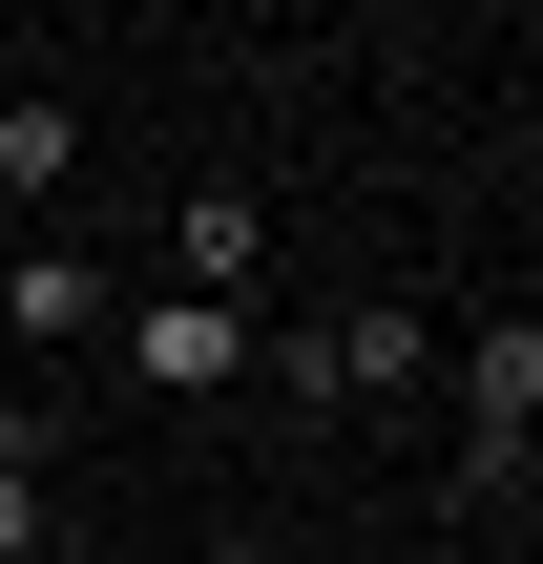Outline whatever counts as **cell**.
<instances>
[{
    "mask_svg": "<svg viewBox=\"0 0 543 564\" xmlns=\"http://www.w3.org/2000/svg\"><path fill=\"white\" fill-rule=\"evenodd\" d=\"M523 460H543V314H502V335L460 356V502L502 523V502H523Z\"/></svg>",
    "mask_w": 543,
    "mask_h": 564,
    "instance_id": "1",
    "label": "cell"
},
{
    "mask_svg": "<svg viewBox=\"0 0 543 564\" xmlns=\"http://www.w3.org/2000/svg\"><path fill=\"white\" fill-rule=\"evenodd\" d=\"M105 335H126L146 398H230V377H251V314H209V293H126Z\"/></svg>",
    "mask_w": 543,
    "mask_h": 564,
    "instance_id": "2",
    "label": "cell"
},
{
    "mask_svg": "<svg viewBox=\"0 0 543 564\" xmlns=\"http://www.w3.org/2000/svg\"><path fill=\"white\" fill-rule=\"evenodd\" d=\"M0 335H21V356H84V335H105V251H84V230H21V251H0Z\"/></svg>",
    "mask_w": 543,
    "mask_h": 564,
    "instance_id": "3",
    "label": "cell"
},
{
    "mask_svg": "<svg viewBox=\"0 0 543 564\" xmlns=\"http://www.w3.org/2000/svg\"><path fill=\"white\" fill-rule=\"evenodd\" d=\"M251 272H272V209H251V188H188V209H167V272H146V293H209V314H251Z\"/></svg>",
    "mask_w": 543,
    "mask_h": 564,
    "instance_id": "4",
    "label": "cell"
},
{
    "mask_svg": "<svg viewBox=\"0 0 543 564\" xmlns=\"http://www.w3.org/2000/svg\"><path fill=\"white\" fill-rule=\"evenodd\" d=\"M419 356H439V335H419V314H398V293H377V314H335V335H314V356H293V377H314V398H398V377H419Z\"/></svg>",
    "mask_w": 543,
    "mask_h": 564,
    "instance_id": "5",
    "label": "cell"
},
{
    "mask_svg": "<svg viewBox=\"0 0 543 564\" xmlns=\"http://www.w3.org/2000/svg\"><path fill=\"white\" fill-rule=\"evenodd\" d=\"M63 167H84V105L63 84H0V209H63Z\"/></svg>",
    "mask_w": 543,
    "mask_h": 564,
    "instance_id": "6",
    "label": "cell"
},
{
    "mask_svg": "<svg viewBox=\"0 0 543 564\" xmlns=\"http://www.w3.org/2000/svg\"><path fill=\"white\" fill-rule=\"evenodd\" d=\"M0 564H63V502H42V460L0 481Z\"/></svg>",
    "mask_w": 543,
    "mask_h": 564,
    "instance_id": "7",
    "label": "cell"
},
{
    "mask_svg": "<svg viewBox=\"0 0 543 564\" xmlns=\"http://www.w3.org/2000/svg\"><path fill=\"white\" fill-rule=\"evenodd\" d=\"M21 460H42V398H21V377H0V481H21Z\"/></svg>",
    "mask_w": 543,
    "mask_h": 564,
    "instance_id": "8",
    "label": "cell"
}]
</instances>
